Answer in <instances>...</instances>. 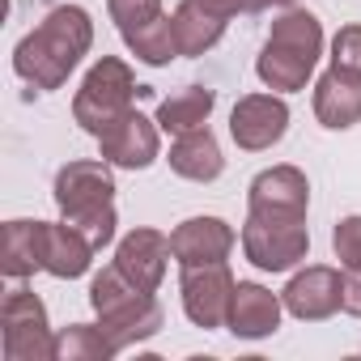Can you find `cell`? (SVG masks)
<instances>
[{"label":"cell","mask_w":361,"mask_h":361,"mask_svg":"<svg viewBox=\"0 0 361 361\" xmlns=\"http://www.w3.org/2000/svg\"><path fill=\"white\" fill-rule=\"evenodd\" d=\"M314 119L331 132L361 123V77H353L344 68H327L314 81Z\"/></svg>","instance_id":"cell-17"},{"label":"cell","mask_w":361,"mask_h":361,"mask_svg":"<svg viewBox=\"0 0 361 361\" xmlns=\"http://www.w3.org/2000/svg\"><path fill=\"white\" fill-rule=\"evenodd\" d=\"M39 230H43V221H9V226H5L0 272H5L9 281H26V276L43 272V259H39Z\"/></svg>","instance_id":"cell-21"},{"label":"cell","mask_w":361,"mask_h":361,"mask_svg":"<svg viewBox=\"0 0 361 361\" xmlns=\"http://www.w3.org/2000/svg\"><path fill=\"white\" fill-rule=\"evenodd\" d=\"M140 94V85H136V77H132V68L119 60V56H102L90 73H85V81H81V90H77V98H73V119L90 132V136H102L123 111H132V98Z\"/></svg>","instance_id":"cell-5"},{"label":"cell","mask_w":361,"mask_h":361,"mask_svg":"<svg viewBox=\"0 0 361 361\" xmlns=\"http://www.w3.org/2000/svg\"><path fill=\"white\" fill-rule=\"evenodd\" d=\"M234 276L226 264H200V268H183V281H178V293H183V314L213 331V327H226V314H230V298H234Z\"/></svg>","instance_id":"cell-9"},{"label":"cell","mask_w":361,"mask_h":361,"mask_svg":"<svg viewBox=\"0 0 361 361\" xmlns=\"http://www.w3.org/2000/svg\"><path fill=\"white\" fill-rule=\"evenodd\" d=\"M170 170L178 178H192V183H213V178L226 170V157H221V145L209 128H196V132H183L174 136L170 153H166Z\"/></svg>","instance_id":"cell-18"},{"label":"cell","mask_w":361,"mask_h":361,"mask_svg":"<svg viewBox=\"0 0 361 361\" xmlns=\"http://www.w3.org/2000/svg\"><path fill=\"white\" fill-rule=\"evenodd\" d=\"M90 306H94L98 327L106 331V340H111L115 353H123V348H132V344L157 336L161 323H166L161 302H157L153 293L136 289L115 264L102 268V272L90 281Z\"/></svg>","instance_id":"cell-4"},{"label":"cell","mask_w":361,"mask_h":361,"mask_svg":"<svg viewBox=\"0 0 361 361\" xmlns=\"http://www.w3.org/2000/svg\"><path fill=\"white\" fill-rule=\"evenodd\" d=\"M106 357H115V348L98 323H68L56 336V361H106Z\"/></svg>","instance_id":"cell-23"},{"label":"cell","mask_w":361,"mask_h":361,"mask_svg":"<svg viewBox=\"0 0 361 361\" xmlns=\"http://www.w3.org/2000/svg\"><path fill=\"white\" fill-rule=\"evenodd\" d=\"M285 132H289V106L276 94H243L230 111V136L247 153H264L281 145Z\"/></svg>","instance_id":"cell-10"},{"label":"cell","mask_w":361,"mask_h":361,"mask_svg":"<svg viewBox=\"0 0 361 361\" xmlns=\"http://www.w3.org/2000/svg\"><path fill=\"white\" fill-rule=\"evenodd\" d=\"M170 251H174L178 268L226 264L234 251V230L221 217H188L170 230Z\"/></svg>","instance_id":"cell-14"},{"label":"cell","mask_w":361,"mask_h":361,"mask_svg":"<svg viewBox=\"0 0 361 361\" xmlns=\"http://www.w3.org/2000/svg\"><path fill=\"white\" fill-rule=\"evenodd\" d=\"M331 68L361 77V26H340L331 39Z\"/></svg>","instance_id":"cell-26"},{"label":"cell","mask_w":361,"mask_h":361,"mask_svg":"<svg viewBox=\"0 0 361 361\" xmlns=\"http://www.w3.org/2000/svg\"><path fill=\"white\" fill-rule=\"evenodd\" d=\"M243 251L259 272H289L310 251L306 221H272V217L251 213L243 226Z\"/></svg>","instance_id":"cell-7"},{"label":"cell","mask_w":361,"mask_h":361,"mask_svg":"<svg viewBox=\"0 0 361 361\" xmlns=\"http://www.w3.org/2000/svg\"><path fill=\"white\" fill-rule=\"evenodd\" d=\"M98 149H102V161H111L119 170H145L161 153V128H157V119H149L132 106L98 136Z\"/></svg>","instance_id":"cell-11"},{"label":"cell","mask_w":361,"mask_h":361,"mask_svg":"<svg viewBox=\"0 0 361 361\" xmlns=\"http://www.w3.org/2000/svg\"><path fill=\"white\" fill-rule=\"evenodd\" d=\"M247 204L255 217H272V221H306L310 209V183L298 166H268L251 178L247 188Z\"/></svg>","instance_id":"cell-8"},{"label":"cell","mask_w":361,"mask_h":361,"mask_svg":"<svg viewBox=\"0 0 361 361\" xmlns=\"http://www.w3.org/2000/svg\"><path fill=\"white\" fill-rule=\"evenodd\" d=\"M170 255H174V251H170V238H166L161 230L140 226V230H132V234L119 238V247H115V268H119L136 289L157 293L161 281H166Z\"/></svg>","instance_id":"cell-13"},{"label":"cell","mask_w":361,"mask_h":361,"mask_svg":"<svg viewBox=\"0 0 361 361\" xmlns=\"http://www.w3.org/2000/svg\"><path fill=\"white\" fill-rule=\"evenodd\" d=\"M226 35V18L209 13L200 0H183V5L174 9V39H178V56H204L221 43Z\"/></svg>","instance_id":"cell-20"},{"label":"cell","mask_w":361,"mask_h":361,"mask_svg":"<svg viewBox=\"0 0 361 361\" xmlns=\"http://www.w3.org/2000/svg\"><path fill=\"white\" fill-rule=\"evenodd\" d=\"M200 5L209 9V13H217V18H238V13H255L259 5H255V0H200Z\"/></svg>","instance_id":"cell-28"},{"label":"cell","mask_w":361,"mask_h":361,"mask_svg":"<svg viewBox=\"0 0 361 361\" xmlns=\"http://www.w3.org/2000/svg\"><path fill=\"white\" fill-rule=\"evenodd\" d=\"M56 209L68 226H77L98 251L115 243V174L111 161H68L56 174Z\"/></svg>","instance_id":"cell-2"},{"label":"cell","mask_w":361,"mask_h":361,"mask_svg":"<svg viewBox=\"0 0 361 361\" xmlns=\"http://www.w3.org/2000/svg\"><path fill=\"white\" fill-rule=\"evenodd\" d=\"M331 251H336L340 268H361V213L336 221V230H331Z\"/></svg>","instance_id":"cell-24"},{"label":"cell","mask_w":361,"mask_h":361,"mask_svg":"<svg viewBox=\"0 0 361 361\" xmlns=\"http://www.w3.org/2000/svg\"><path fill=\"white\" fill-rule=\"evenodd\" d=\"M340 310L361 319V268H344V298H340Z\"/></svg>","instance_id":"cell-27"},{"label":"cell","mask_w":361,"mask_h":361,"mask_svg":"<svg viewBox=\"0 0 361 361\" xmlns=\"http://www.w3.org/2000/svg\"><path fill=\"white\" fill-rule=\"evenodd\" d=\"M217 106V94L204 90V85H188L170 98H161L157 106V128L170 132V136H183V132H196V128H209V115Z\"/></svg>","instance_id":"cell-19"},{"label":"cell","mask_w":361,"mask_h":361,"mask_svg":"<svg viewBox=\"0 0 361 361\" xmlns=\"http://www.w3.org/2000/svg\"><path fill=\"white\" fill-rule=\"evenodd\" d=\"M98 247L68 221H43L39 230V259H43V272L60 276V281H77L90 272Z\"/></svg>","instance_id":"cell-15"},{"label":"cell","mask_w":361,"mask_h":361,"mask_svg":"<svg viewBox=\"0 0 361 361\" xmlns=\"http://www.w3.org/2000/svg\"><path fill=\"white\" fill-rule=\"evenodd\" d=\"M123 43H128V51L140 60V64H149V68H166L174 56H178V39H174V18H153V22H145V26H136V30H128L123 35Z\"/></svg>","instance_id":"cell-22"},{"label":"cell","mask_w":361,"mask_h":361,"mask_svg":"<svg viewBox=\"0 0 361 361\" xmlns=\"http://www.w3.org/2000/svg\"><path fill=\"white\" fill-rule=\"evenodd\" d=\"M323 56V26L310 9H285L272 30H268V43L255 60V73L268 90H281V94H298L306 90L314 64Z\"/></svg>","instance_id":"cell-3"},{"label":"cell","mask_w":361,"mask_h":361,"mask_svg":"<svg viewBox=\"0 0 361 361\" xmlns=\"http://www.w3.org/2000/svg\"><path fill=\"white\" fill-rule=\"evenodd\" d=\"M94 47V22L81 5H56L18 47L13 73L35 90H60Z\"/></svg>","instance_id":"cell-1"},{"label":"cell","mask_w":361,"mask_h":361,"mask_svg":"<svg viewBox=\"0 0 361 361\" xmlns=\"http://www.w3.org/2000/svg\"><path fill=\"white\" fill-rule=\"evenodd\" d=\"M106 9H111V22L119 26V35L161 18V0H106Z\"/></svg>","instance_id":"cell-25"},{"label":"cell","mask_w":361,"mask_h":361,"mask_svg":"<svg viewBox=\"0 0 361 361\" xmlns=\"http://www.w3.org/2000/svg\"><path fill=\"white\" fill-rule=\"evenodd\" d=\"M281 293L264 289L259 281H238L234 285V298H230V314H226V327L238 336V340H264L281 327Z\"/></svg>","instance_id":"cell-16"},{"label":"cell","mask_w":361,"mask_h":361,"mask_svg":"<svg viewBox=\"0 0 361 361\" xmlns=\"http://www.w3.org/2000/svg\"><path fill=\"white\" fill-rule=\"evenodd\" d=\"M340 298H344V276L327 264H310L302 272L289 276V285L281 289V302L293 319L302 323H319V319H331L340 310Z\"/></svg>","instance_id":"cell-12"},{"label":"cell","mask_w":361,"mask_h":361,"mask_svg":"<svg viewBox=\"0 0 361 361\" xmlns=\"http://www.w3.org/2000/svg\"><path fill=\"white\" fill-rule=\"evenodd\" d=\"M259 9H293V0H255Z\"/></svg>","instance_id":"cell-29"},{"label":"cell","mask_w":361,"mask_h":361,"mask_svg":"<svg viewBox=\"0 0 361 361\" xmlns=\"http://www.w3.org/2000/svg\"><path fill=\"white\" fill-rule=\"evenodd\" d=\"M0 348H5V361H56L47 306L22 281L0 302Z\"/></svg>","instance_id":"cell-6"}]
</instances>
